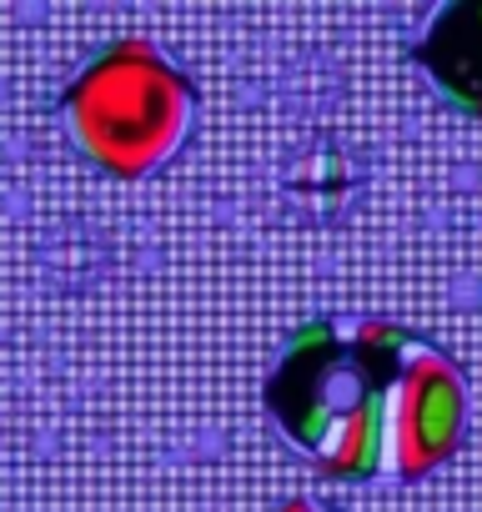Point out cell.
<instances>
[{
	"instance_id": "6da1fadb",
	"label": "cell",
	"mask_w": 482,
	"mask_h": 512,
	"mask_svg": "<svg viewBox=\"0 0 482 512\" xmlns=\"http://www.w3.org/2000/svg\"><path fill=\"white\" fill-rule=\"evenodd\" d=\"M267 412L292 447L342 482H422L467 422L462 372L397 322H307L267 377Z\"/></svg>"
},
{
	"instance_id": "7a4b0ae2",
	"label": "cell",
	"mask_w": 482,
	"mask_h": 512,
	"mask_svg": "<svg viewBox=\"0 0 482 512\" xmlns=\"http://www.w3.org/2000/svg\"><path fill=\"white\" fill-rule=\"evenodd\" d=\"M196 116V86L151 41L106 46L66 91V126L111 176H151L166 166Z\"/></svg>"
},
{
	"instance_id": "3957f363",
	"label": "cell",
	"mask_w": 482,
	"mask_h": 512,
	"mask_svg": "<svg viewBox=\"0 0 482 512\" xmlns=\"http://www.w3.org/2000/svg\"><path fill=\"white\" fill-rule=\"evenodd\" d=\"M417 66L432 76L437 96L482 121V0H452L437 6L417 36Z\"/></svg>"
},
{
	"instance_id": "277c9868",
	"label": "cell",
	"mask_w": 482,
	"mask_h": 512,
	"mask_svg": "<svg viewBox=\"0 0 482 512\" xmlns=\"http://www.w3.org/2000/svg\"><path fill=\"white\" fill-rule=\"evenodd\" d=\"M277 512H337V507H327V502H317V497H287Z\"/></svg>"
}]
</instances>
